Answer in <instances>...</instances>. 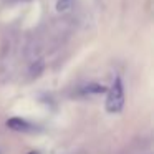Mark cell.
<instances>
[{
	"instance_id": "obj_5",
	"label": "cell",
	"mask_w": 154,
	"mask_h": 154,
	"mask_svg": "<svg viewBox=\"0 0 154 154\" xmlns=\"http://www.w3.org/2000/svg\"><path fill=\"white\" fill-rule=\"evenodd\" d=\"M30 154H37V152H30Z\"/></svg>"
},
{
	"instance_id": "obj_2",
	"label": "cell",
	"mask_w": 154,
	"mask_h": 154,
	"mask_svg": "<svg viewBox=\"0 0 154 154\" xmlns=\"http://www.w3.org/2000/svg\"><path fill=\"white\" fill-rule=\"evenodd\" d=\"M7 126L12 131H17V133H30L35 129V126L32 123H28L27 119H22V118H10L7 119Z\"/></svg>"
},
{
	"instance_id": "obj_3",
	"label": "cell",
	"mask_w": 154,
	"mask_h": 154,
	"mask_svg": "<svg viewBox=\"0 0 154 154\" xmlns=\"http://www.w3.org/2000/svg\"><path fill=\"white\" fill-rule=\"evenodd\" d=\"M81 93L83 94H103V93H106V88L100 83H90L81 90Z\"/></svg>"
},
{
	"instance_id": "obj_4",
	"label": "cell",
	"mask_w": 154,
	"mask_h": 154,
	"mask_svg": "<svg viewBox=\"0 0 154 154\" xmlns=\"http://www.w3.org/2000/svg\"><path fill=\"white\" fill-rule=\"evenodd\" d=\"M71 5H73V0H58L57 10L58 12H66V10L71 8Z\"/></svg>"
},
{
	"instance_id": "obj_1",
	"label": "cell",
	"mask_w": 154,
	"mask_h": 154,
	"mask_svg": "<svg viewBox=\"0 0 154 154\" xmlns=\"http://www.w3.org/2000/svg\"><path fill=\"white\" fill-rule=\"evenodd\" d=\"M124 108V86L119 76L114 78L106 96V111L108 113H121Z\"/></svg>"
}]
</instances>
